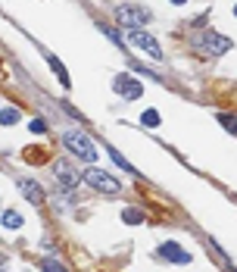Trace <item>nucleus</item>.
<instances>
[{
  "label": "nucleus",
  "instance_id": "7",
  "mask_svg": "<svg viewBox=\"0 0 237 272\" xmlns=\"http://www.w3.org/2000/svg\"><path fill=\"white\" fill-rule=\"evenodd\" d=\"M112 88L122 94L125 100H137L141 94H144V88H141V82H134L131 75H115V82H112Z\"/></svg>",
  "mask_w": 237,
  "mask_h": 272
},
{
  "label": "nucleus",
  "instance_id": "10",
  "mask_svg": "<svg viewBox=\"0 0 237 272\" xmlns=\"http://www.w3.org/2000/svg\"><path fill=\"white\" fill-rule=\"evenodd\" d=\"M0 225L10 228V231H16V228H22V216H19L16 210H7L4 216H0Z\"/></svg>",
  "mask_w": 237,
  "mask_h": 272
},
{
  "label": "nucleus",
  "instance_id": "8",
  "mask_svg": "<svg viewBox=\"0 0 237 272\" xmlns=\"http://www.w3.org/2000/svg\"><path fill=\"white\" fill-rule=\"evenodd\" d=\"M163 257H166V260H172V263H181V266H184V263H190V253H187L181 244H172V241H169V244H163Z\"/></svg>",
  "mask_w": 237,
  "mask_h": 272
},
{
  "label": "nucleus",
  "instance_id": "5",
  "mask_svg": "<svg viewBox=\"0 0 237 272\" xmlns=\"http://www.w3.org/2000/svg\"><path fill=\"white\" fill-rule=\"evenodd\" d=\"M125 41L128 44H134V47H141L144 53H150L153 60H163V50H160V44H156V38H150L147 31H141V28H131L128 34H125Z\"/></svg>",
  "mask_w": 237,
  "mask_h": 272
},
{
  "label": "nucleus",
  "instance_id": "19",
  "mask_svg": "<svg viewBox=\"0 0 237 272\" xmlns=\"http://www.w3.org/2000/svg\"><path fill=\"white\" fill-rule=\"evenodd\" d=\"M172 4H175V7H181V4H187V0H172Z\"/></svg>",
  "mask_w": 237,
  "mask_h": 272
},
{
  "label": "nucleus",
  "instance_id": "3",
  "mask_svg": "<svg viewBox=\"0 0 237 272\" xmlns=\"http://www.w3.org/2000/svg\"><path fill=\"white\" fill-rule=\"evenodd\" d=\"M115 19H118V25H125V28H141V25L150 22V10L125 4V7H118V10H115Z\"/></svg>",
  "mask_w": 237,
  "mask_h": 272
},
{
  "label": "nucleus",
  "instance_id": "4",
  "mask_svg": "<svg viewBox=\"0 0 237 272\" xmlns=\"http://www.w3.org/2000/svg\"><path fill=\"white\" fill-rule=\"evenodd\" d=\"M193 44L200 47V50H206V53H212V57L231 50V41H228V38H222V34H215V31H200V34L193 38Z\"/></svg>",
  "mask_w": 237,
  "mask_h": 272
},
{
  "label": "nucleus",
  "instance_id": "13",
  "mask_svg": "<svg viewBox=\"0 0 237 272\" xmlns=\"http://www.w3.org/2000/svg\"><path fill=\"white\" fill-rule=\"evenodd\" d=\"M122 219H125L128 225H141V222H144V213L134 210V207H128V210H122Z\"/></svg>",
  "mask_w": 237,
  "mask_h": 272
},
{
  "label": "nucleus",
  "instance_id": "9",
  "mask_svg": "<svg viewBox=\"0 0 237 272\" xmlns=\"http://www.w3.org/2000/svg\"><path fill=\"white\" fill-rule=\"evenodd\" d=\"M19 188H22V194H25V197H28L31 204H44V188H41V185H37V182H31V178H25V182H22Z\"/></svg>",
  "mask_w": 237,
  "mask_h": 272
},
{
  "label": "nucleus",
  "instance_id": "11",
  "mask_svg": "<svg viewBox=\"0 0 237 272\" xmlns=\"http://www.w3.org/2000/svg\"><path fill=\"white\" fill-rule=\"evenodd\" d=\"M47 63L53 66V72H56V79H60L63 85H69V72H66V66H63V63H60L56 57H47Z\"/></svg>",
  "mask_w": 237,
  "mask_h": 272
},
{
  "label": "nucleus",
  "instance_id": "20",
  "mask_svg": "<svg viewBox=\"0 0 237 272\" xmlns=\"http://www.w3.org/2000/svg\"><path fill=\"white\" fill-rule=\"evenodd\" d=\"M234 16H237V7H234Z\"/></svg>",
  "mask_w": 237,
  "mask_h": 272
},
{
  "label": "nucleus",
  "instance_id": "16",
  "mask_svg": "<svg viewBox=\"0 0 237 272\" xmlns=\"http://www.w3.org/2000/svg\"><path fill=\"white\" fill-rule=\"evenodd\" d=\"M141 122H144L147 129H156V125H160V113H156V110H147V113L141 116Z\"/></svg>",
  "mask_w": 237,
  "mask_h": 272
},
{
  "label": "nucleus",
  "instance_id": "6",
  "mask_svg": "<svg viewBox=\"0 0 237 272\" xmlns=\"http://www.w3.org/2000/svg\"><path fill=\"white\" fill-rule=\"evenodd\" d=\"M53 175H56V182H60L66 191H75L78 182H82V172H75L69 160H56V163H53Z\"/></svg>",
  "mask_w": 237,
  "mask_h": 272
},
{
  "label": "nucleus",
  "instance_id": "2",
  "mask_svg": "<svg viewBox=\"0 0 237 272\" xmlns=\"http://www.w3.org/2000/svg\"><path fill=\"white\" fill-rule=\"evenodd\" d=\"M85 182L91 185V188H97V191H103V194H118L122 191V185H118V178H112L106 169H100V166H91L88 172H85Z\"/></svg>",
  "mask_w": 237,
  "mask_h": 272
},
{
  "label": "nucleus",
  "instance_id": "17",
  "mask_svg": "<svg viewBox=\"0 0 237 272\" xmlns=\"http://www.w3.org/2000/svg\"><path fill=\"white\" fill-rule=\"evenodd\" d=\"M41 269H44V272H69V269H66V266H60L56 260H44V263H41Z\"/></svg>",
  "mask_w": 237,
  "mask_h": 272
},
{
  "label": "nucleus",
  "instance_id": "12",
  "mask_svg": "<svg viewBox=\"0 0 237 272\" xmlns=\"http://www.w3.org/2000/svg\"><path fill=\"white\" fill-rule=\"evenodd\" d=\"M109 157L115 160V166H122V169H125L128 175H137V169H134V166H131V163H128V160L122 157V153H118V150H109Z\"/></svg>",
  "mask_w": 237,
  "mask_h": 272
},
{
  "label": "nucleus",
  "instance_id": "15",
  "mask_svg": "<svg viewBox=\"0 0 237 272\" xmlns=\"http://www.w3.org/2000/svg\"><path fill=\"white\" fill-rule=\"evenodd\" d=\"M219 122H222V125L231 132V135H237V116H231V113H222V116H219Z\"/></svg>",
  "mask_w": 237,
  "mask_h": 272
},
{
  "label": "nucleus",
  "instance_id": "14",
  "mask_svg": "<svg viewBox=\"0 0 237 272\" xmlns=\"http://www.w3.org/2000/svg\"><path fill=\"white\" fill-rule=\"evenodd\" d=\"M19 122V110H0V125H16Z\"/></svg>",
  "mask_w": 237,
  "mask_h": 272
},
{
  "label": "nucleus",
  "instance_id": "1",
  "mask_svg": "<svg viewBox=\"0 0 237 272\" xmlns=\"http://www.w3.org/2000/svg\"><path fill=\"white\" fill-rule=\"evenodd\" d=\"M63 144L69 147V153H75L78 160H85V163H94L97 160V147L91 144V138L82 132V129H72L63 135Z\"/></svg>",
  "mask_w": 237,
  "mask_h": 272
},
{
  "label": "nucleus",
  "instance_id": "18",
  "mask_svg": "<svg viewBox=\"0 0 237 272\" xmlns=\"http://www.w3.org/2000/svg\"><path fill=\"white\" fill-rule=\"evenodd\" d=\"M28 129H31L34 135H44V132H47V122H44V119H34V122H31Z\"/></svg>",
  "mask_w": 237,
  "mask_h": 272
}]
</instances>
